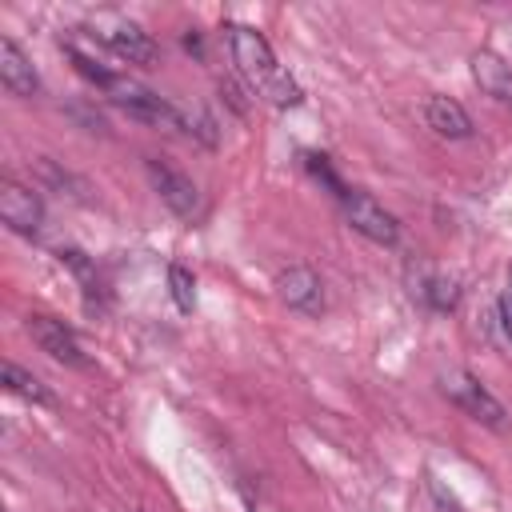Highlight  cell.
I'll return each instance as SVG.
<instances>
[{"label": "cell", "instance_id": "6da1fadb", "mask_svg": "<svg viewBox=\"0 0 512 512\" xmlns=\"http://www.w3.org/2000/svg\"><path fill=\"white\" fill-rule=\"evenodd\" d=\"M224 36H228V52H232V64L240 72V80L272 108H296L304 100L300 84L280 68L272 44L264 40V32H256L252 24H224Z\"/></svg>", "mask_w": 512, "mask_h": 512}, {"label": "cell", "instance_id": "7a4b0ae2", "mask_svg": "<svg viewBox=\"0 0 512 512\" xmlns=\"http://www.w3.org/2000/svg\"><path fill=\"white\" fill-rule=\"evenodd\" d=\"M84 32H88V40L104 44L108 52H116V56L128 60V64H152V60L160 56L156 40H152L136 20H128L124 12L100 8V12H92V16L84 20Z\"/></svg>", "mask_w": 512, "mask_h": 512}, {"label": "cell", "instance_id": "3957f363", "mask_svg": "<svg viewBox=\"0 0 512 512\" xmlns=\"http://www.w3.org/2000/svg\"><path fill=\"white\" fill-rule=\"evenodd\" d=\"M440 392L460 408V412H468L472 420H480L484 428H492V432H504L508 428V412H504V404L472 376V372H464V368H448V372H440Z\"/></svg>", "mask_w": 512, "mask_h": 512}, {"label": "cell", "instance_id": "277c9868", "mask_svg": "<svg viewBox=\"0 0 512 512\" xmlns=\"http://www.w3.org/2000/svg\"><path fill=\"white\" fill-rule=\"evenodd\" d=\"M144 172H148V184L156 188V196L184 220H196L204 212V200H200V188L192 184L188 172H180L172 160L164 156H144Z\"/></svg>", "mask_w": 512, "mask_h": 512}, {"label": "cell", "instance_id": "5b68a950", "mask_svg": "<svg viewBox=\"0 0 512 512\" xmlns=\"http://www.w3.org/2000/svg\"><path fill=\"white\" fill-rule=\"evenodd\" d=\"M340 208H344V220H348L360 236H368L372 244L392 248V244L400 240V224H396V216H392L376 196H368V192H360V188H348V196L340 200Z\"/></svg>", "mask_w": 512, "mask_h": 512}, {"label": "cell", "instance_id": "8992f818", "mask_svg": "<svg viewBox=\"0 0 512 512\" xmlns=\"http://www.w3.org/2000/svg\"><path fill=\"white\" fill-rule=\"evenodd\" d=\"M28 336H32V344H36L40 352H48L56 364H68V368H88V356H84V348H80L76 332H72L64 320L32 312V316H28Z\"/></svg>", "mask_w": 512, "mask_h": 512}, {"label": "cell", "instance_id": "52a82bcc", "mask_svg": "<svg viewBox=\"0 0 512 512\" xmlns=\"http://www.w3.org/2000/svg\"><path fill=\"white\" fill-rule=\"evenodd\" d=\"M0 220L16 236H40V228H44L40 192H32L28 184H16V180H0Z\"/></svg>", "mask_w": 512, "mask_h": 512}, {"label": "cell", "instance_id": "ba28073f", "mask_svg": "<svg viewBox=\"0 0 512 512\" xmlns=\"http://www.w3.org/2000/svg\"><path fill=\"white\" fill-rule=\"evenodd\" d=\"M276 292H280V300H284L288 308H296V312H304V316H320V312H324V284H320V276H316L312 268H304V264L284 268V272L276 276Z\"/></svg>", "mask_w": 512, "mask_h": 512}, {"label": "cell", "instance_id": "9c48e42d", "mask_svg": "<svg viewBox=\"0 0 512 512\" xmlns=\"http://www.w3.org/2000/svg\"><path fill=\"white\" fill-rule=\"evenodd\" d=\"M0 84L12 92V96H36L40 92V76L28 60V52L12 40V36H0Z\"/></svg>", "mask_w": 512, "mask_h": 512}, {"label": "cell", "instance_id": "30bf717a", "mask_svg": "<svg viewBox=\"0 0 512 512\" xmlns=\"http://www.w3.org/2000/svg\"><path fill=\"white\" fill-rule=\"evenodd\" d=\"M424 120L436 136H448V140H468L472 136V116L452 96H428L424 100Z\"/></svg>", "mask_w": 512, "mask_h": 512}, {"label": "cell", "instance_id": "8fae6325", "mask_svg": "<svg viewBox=\"0 0 512 512\" xmlns=\"http://www.w3.org/2000/svg\"><path fill=\"white\" fill-rule=\"evenodd\" d=\"M472 80L480 84L484 96L500 100V104H512V64L488 48H480L472 56Z\"/></svg>", "mask_w": 512, "mask_h": 512}, {"label": "cell", "instance_id": "7c38bea8", "mask_svg": "<svg viewBox=\"0 0 512 512\" xmlns=\"http://www.w3.org/2000/svg\"><path fill=\"white\" fill-rule=\"evenodd\" d=\"M412 296H416L420 304H428L432 312H452V308L460 304L456 280L444 276V272H432V268H424V272L412 276Z\"/></svg>", "mask_w": 512, "mask_h": 512}, {"label": "cell", "instance_id": "4fadbf2b", "mask_svg": "<svg viewBox=\"0 0 512 512\" xmlns=\"http://www.w3.org/2000/svg\"><path fill=\"white\" fill-rule=\"evenodd\" d=\"M0 384L12 392V396H24V400H32V404H52V392L44 388V380H36L32 372H24L20 364H4L0 368Z\"/></svg>", "mask_w": 512, "mask_h": 512}, {"label": "cell", "instance_id": "5bb4252c", "mask_svg": "<svg viewBox=\"0 0 512 512\" xmlns=\"http://www.w3.org/2000/svg\"><path fill=\"white\" fill-rule=\"evenodd\" d=\"M56 260L64 264V268H72V276L80 280V288H84V296H88V304H96V292H100V276H96V264L80 252V248H56Z\"/></svg>", "mask_w": 512, "mask_h": 512}, {"label": "cell", "instance_id": "9a60e30c", "mask_svg": "<svg viewBox=\"0 0 512 512\" xmlns=\"http://www.w3.org/2000/svg\"><path fill=\"white\" fill-rule=\"evenodd\" d=\"M304 168H308V172H312V176H316V180H320L336 200H344V196H348V184L332 172V164H328V156H324V152H304Z\"/></svg>", "mask_w": 512, "mask_h": 512}, {"label": "cell", "instance_id": "2e32d148", "mask_svg": "<svg viewBox=\"0 0 512 512\" xmlns=\"http://www.w3.org/2000/svg\"><path fill=\"white\" fill-rule=\"evenodd\" d=\"M168 288H172V300H176L180 312H192L196 308V280H192V272L184 264H172L168 268Z\"/></svg>", "mask_w": 512, "mask_h": 512}, {"label": "cell", "instance_id": "e0dca14e", "mask_svg": "<svg viewBox=\"0 0 512 512\" xmlns=\"http://www.w3.org/2000/svg\"><path fill=\"white\" fill-rule=\"evenodd\" d=\"M500 328H504V336L512 340V284L500 292Z\"/></svg>", "mask_w": 512, "mask_h": 512}]
</instances>
